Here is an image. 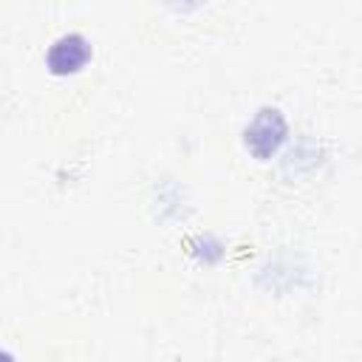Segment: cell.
I'll return each mask as SVG.
<instances>
[{"instance_id":"cell-1","label":"cell","mask_w":362,"mask_h":362,"mask_svg":"<svg viewBox=\"0 0 362 362\" xmlns=\"http://www.w3.org/2000/svg\"><path fill=\"white\" fill-rule=\"evenodd\" d=\"M286 139V122L277 110H260L252 124L246 127V147L257 156V158H269L272 153H277V147Z\"/></svg>"},{"instance_id":"cell-2","label":"cell","mask_w":362,"mask_h":362,"mask_svg":"<svg viewBox=\"0 0 362 362\" xmlns=\"http://www.w3.org/2000/svg\"><path fill=\"white\" fill-rule=\"evenodd\" d=\"M88 59H90V45H88V40L79 37V34H68V37L57 40V42L51 45L48 57H45L51 74H57V76L76 74Z\"/></svg>"}]
</instances>
